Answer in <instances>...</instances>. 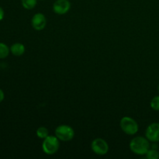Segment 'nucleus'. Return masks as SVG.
<instances>
[{"label": "nucleus", "instance_id": "f257e3e1", "mask_svg": "<svg viewBox=\"0 0 159 159\" xmlns=\"http://www.w3.org/2000/svg\"><path fill=\"white\" fill-rule=\"evenodd\" d=\"M130 148L132 152L138 155H144L150 149V144L147 138L136 137L130 143Z\"/></svg>", "mask_w": 159, "mask_h": 159}, {"label": "nucleus", "instance_id": "f03ea898", "mask_svg": "<svg viewBox=\"0 0 159 159\" xmlns=\"http://www.w3.org/2000/svg\"><path fill=\"white\" fill-rule=\"evenodd\" d=\"M60 143L59 139L56 136L47 137L42 144V149L46 155H54L58 151Z\"/></svg>", "mask_w": 159, "mask_h": 159}, {"label": "nucleus", "instance_id": "7ed1b4c3", "mask_svg": "<svg viewBox=\"0 0 159 159\" xmlns=\"http://www.w3.org/2000/svg\"><path fill=\"white\" fill-rule=\"evenodd\" d=\"M120 127L123 131L128 135H134L138 131V123L129 116H124L121 119Z\"/></svg>", "mask_w": 159, "mask_h": 159}, {"label": "nucleus", "instance_id": "20e7f679", "mask_svg": "<svg viewBox=\"0 0 159 159\" xmlns=\"http://www.w3.org/2000/svg\"><path fill=\"white\" fill-rule=\"evenodd\" d=\"M55 136L61 141H70L75 137V131L68 125H60L55 129Z\"/></svg>", "mask_w": 159, "mask_h": 159}, {"label": "nucleus", "instance_id": "39448f33", "mask_svg": "<svg viewBox=\"0 0 159 159\" xmlns=\"http://www.w3.org/2000/svg\"><path fill=\"white\" fill-rule=\"evenodd\" d=\"M92 150L98 155H104L109 151V145L105 140L102 138H96L93 140L91 144Z\"/></svg>", "mask_w": 159, "mask_h": 159}, {"label": "nucleus", "instance_id": "423d86ee", "mask_svg": "<svg viewBox=\"0 0 159 159\" xmlns=\"http://www.w3.org/2000/svg\"><path fill=\"white\" fill-rule=\"evenodd\" d=\"M146 138L152 142L159 141V123H153L146 129Z\"/></svg>", "mask_w": 159, "mask_h": 159}, {"label": "nucleus", "instance_id": "0eeeda50", "mask_svg": "<svg viewBox=\"0 0 159 159\" xmlns=\"http://www.w3.org/2000/svg\"><path fill=\"white\" fill-rule=\"evenodd\" d=\"M71 3L68 0H57L53 5V10L55 13L63 15L70 10Z\"/></svg>", "mask_w": 159, "mask_h": 159}, {"label": "nucleus", "instance_id": "6e6552de", "mask_svg": "<svg viewBox=\"0 0 159 159\" xmlns=\"http://www.w3.org/2000/svg\"><path fill=\"white\" fill-rule=\"evenodd\" d=\"M31 23L34 27V30H42L45 28L47 24V20L45 18V16L42 13H36L35 15L33 16L32 20H31Z\"/></svg>", "mask_w": 159, "mask_h": 159}, {"label": "nucleus", "instance_id": "1a4fd4ad", "mask_svg": "<svg viewBox=\"0 0 159 159\" xmlns=\"http://www.w3.org/2000/svg\"><path fill=\"white\" fill-rule=\"evenodd\" d=\"M10 51L13 55L21 56L25 52V47L23 43H16L10 47Z\"/></svg>", "mask_w": 159, "mask_h": 159}, {"label": "nucleus", "instance_id": "9d476101", "mask_svg": "<svg viewBox=\"0 0 159 159\" xmlns=\"http://www.w3.org/2000/svg\"><path fill=\"white\" fill-rule=\"evenodd\" d=\"M9 51L10 48H9L7 45L3 43H0V59L6 58V57H8Z\"/></svg>", "mask_w": 159, "mask_h": 159}, {"label": "nucleus", "instance_id": "9b49d317", "mask_svg": "<svg viewBox=\"0 0 159 159\" xmlns=\"http://www.w3.org/2000/svg\"><path fill=\"white\" fill-rule=\"evenodd\" d=\"M22 6L26 9H32L37 6V0H21Z\"/></svg>", "mask_w": 159, "mask_h": 159}, {"label": "nucleus", "instance_id": "f8f14e48", "mask_svg": "<svg viewBox=\"0 0 159 159\" xmlns=\"http://www.w3.org/2000/svg\"><path fill=\"white\" fill-rule=\"evenodd\" d=\"M37 136L41 139H45L48 136H49V131L45 127H40L37 130Z\"/></svg>", "mask_w": 159, "mask_h": 159}, {"label": "nucleus", "instance_id": "ddd939ff", "mask_svg": "<svg viewBox=\"0 0 159 159\" xmlns=\"http://www.w3.org/2000/svg\"><path fill=\"white\" fill-rule=\"evenodd\" d=\"M146 157L148 159H158L159 158V152L156 149H149L146 153Z\"/></svg>", "mask_w": 159, "mask_h": 159}, {"label": "nucleus", "instance_id": "4468645a", "mask_svg": "<svg viewBox=\"0 0 159 159\" xmlns=\"http://www.w3.org/2000/svg\"><path fill=\"white\" fill-rule=\"evenodd\" d=\"M151 107L155 111H159V96H155L151 101Z\"/></svg>", "mask_w": 159, "mask_h": 159}, {"label": "nucleus", "instance_id": "2eb2a0df", "mask_svg": "<svg viewBox=\"0 0 159 159\" xmlns=\"http://www.w3.org/2000/svg\"><path fill=\"white\" fill-rule=\"evenodd\" d=\"M5 98V94L4 93H3L2 90L0 89V102H2L3 101V99H4Z\"/></svg>", "mask_w": 159, "mask_h": 159}, {"label": "nucleus", "instance_id": "dca6fc26", "mask_svg": "<svg viewBox=\"0 0 159 159\" xmlns=\"http://www.w3.org/2000/svg\"><path fill=\"white\" fill-rule=\"evenodd\" d=\"M3 18H4V10L2 9V8L0 7V21H1Z\"/></svg>", "mask_w": 159, "mask_h": 159}, {"label": "nucleus", "instance_id": "f3484780", "mask_svg": "<svg viewBox=\"0 0 159 159\" xmlns=\"http://www.w3.org/2000/svg\"><path fill=\"white\" fill-rule=\"evenodd\" d=\"M158 92H159V85H158Z\"/></svg>", "mask_w": 159, "mask_h": 159}]
</instances>
